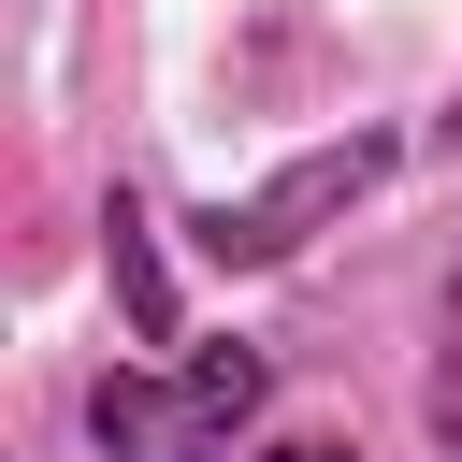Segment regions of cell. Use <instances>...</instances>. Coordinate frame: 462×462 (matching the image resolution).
<instances>
[{"instance_id": "4", "label": "cell", "mask_w": 462, "mask_h": 462, "mask_svg": "<svg viewBox=\"0 0 462 462\" xmlns=\"http://www.w3.org/2000/svg\"><path fill=\"white\" fill-rule=\"evenodd\" d=\"M433 433L462 448V289H448V346H433Z\"/></svg>"}, {"instance_id": "5", "label": "cell", "mask_w": 462, "mask_h": 462, "mask_svg": "<svg viewBox=\"0 0 462 462\" xmlns=\"http://www.w3.org/2000/svg\"><path fill=\"white\" fill-rule=\"evenodd\" d=\"M260 462H361V448H318V433H303V448H260Z\"/></svg>"}, {"instance_id": "2", "label": "cell", "mask_w": 462, "mask_h": 462, "mask_svg": "<svg viewBox=\"0 0 462 462\" xmlns=\"http://www.w3.org/2000/svg\"><path fill=\"white\" fill-rule=\"evenodd\" d=\"M375 173H390V130H346V144L289 159L274 188H245V202H202V260H217V274H260V260H289V245H303L318 217H346Z\"/></svg>"}, {"instance_id": "3", "label": "cell", "mask_w": 462, "mask_h": 462, "mask_svg": "<svg viewBox=\"0 0 462 462\" xmlns=\"http://www.w3.org/2000/svg\"><path fill=\"white\" fill-rule=\"evenodd\" d=\"M101 260H116V303H130V332L159 346V332H173V274H159V245H144V217H130V202L101 217Z\"/></svg>"}, {"instance_id": "1", "label": "cell", "mask_w": 462, "mask_h": 462, "mask_svg": "<svg viewBox=\"0 0 462 462\" xmlns=\"http://www.w3.org/2000/svg\"><path fill=\"white\" fill-rule=\"evenodd\" d=\"M260 390H274V361L231 332V346H202L188 375H101V390H87V433H101V462H217Z\"/></svg>"}]
</instances>
